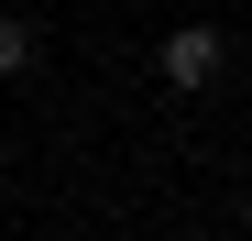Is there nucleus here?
Instances as JSON below:
<instances>
[{
    "instance_id": "nucleus-1",
    "label": "nucleus",
    "mask_w": 252,
    "mask_h": 241,
    "mask_svg": "<svg viewBox=\"0 0 252 241\" xmlns=\"http://www.w3.org/2000/svg\"><path fill=\"white\" fill-rule=\"evenodd\" d=\"M164 88H208V77H220L230 66V44H220V33H208V22H176V33H164Z\"/></svg>"
},
{
    "instance_id": "nucleus-2",
    "label": "nucleus",
    "mask_w": 252,
    "mask_h": 241,
    "mask_svg": "<svg viewBox=\"0 0 252 241\" xmlns=\"http://www.w3.org/2000/svg\"><path fill=\"white\" fill-rule=\"evenodd\" d=\"M22 66H33V33H22V22H0V88H11Z\"/></svg>"
}]
</instances>
